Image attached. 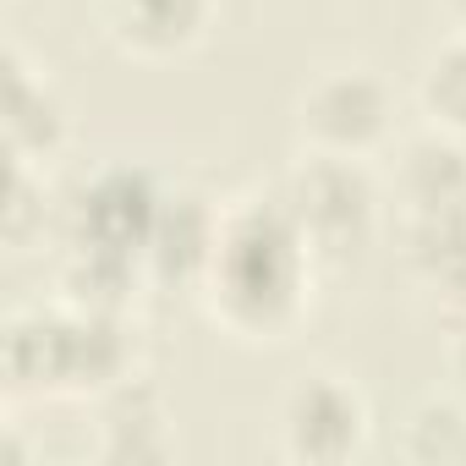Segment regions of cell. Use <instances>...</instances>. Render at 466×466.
Listing matches in <instances>:
<instances>
[{
    "instance_id": "1",
    "label": "cell",
    "mask_w": 466,
    "mask_h": 466,
    "mask_svg": "<svg viewBox=\"0 0 466 466\" xmlns=\"http://www.w3.org/2000/svg\"><path fill=\"white\" fill-rule=\"evenodd\" d=\"M313 248L297 230L291 208L280 203V192L269 198H242L225 208L219 225V248L214 264L203 275V302L208 313L248 340H275L286 335L313 291Z\"/></svg>"
},
{
    "instance_id": "2",
    "label": "cell",
    "mask_w": 466,
    "mask_h": 466,
    "mask_svg": "<svg viewBox=\"0 0 466 466\" xmlns=\"http://www.w3.org/2000/svg\"><path fill=\"white\" fill-rule=\"evenodd\" d=\"M275 192L319 258H351L379 230V181L357 154L308 148Z\"/></svg>"
},
{
    "instance_id": "3",
    "label": "cell",
    "mask_w": 466,
    "mask_h": 466,
    "mask_svg": "<svg viewBox=\"0 0 466 466\" xmlns=\"http://www.w3.org/2000/svg\"><path fill=\"white\" fill-rule=\"evenodd\" d=\"M390 116H395L390 88L368 66H329V72H319L302 88V105H297V127H302L308 148L357 154V159H368L390 137Z\"/></svg>"
},
{
    "instance_id": "4",
    "label": "cell",
    "mask_w": 466,
    "mask_h": 466,
    "mask_svg": "<svg viewBox=\"0 0 466 466\" xmlns=\"http://www.w3.org/2000/svg\"><path fill=\"white\" fill-rule=\"evenodd\" d=\"M159 198L165 187L143 165H105L94 181H83L77 203L66 208V248H94L143 264Z\"/></svg>"
},
{
    "instance_id": "5",
    "label": "cell",
    "mask_w": 466,
    "mask_h": 466,
    "mask_svg": "<svg viewBox=\"0 0 466 466\" xmlns=\"http://www.w3.org/2000/svg\"><path fill=\"white\" fill-rule=\"evenodd\" d=\"M280 439L297 461H351L368 444V400L335 373H308L280 400Z\"/></svg>"
},
{
    "instance_id": "6",
    "label": "cell",
    "mask_w": 466,
    "mask_h": 466,
    "mask_svg": "<svg viewBox=\"0 0 466 466\" xmlns=\"http://www.w3.org/2000/svg\"><path fill=\"white\" fill-rule=\"evenodd\" d=\"M225 208L203 198L198 187H165L148 248H143V275L159 286H203L214 248H219Z\"/></svg>"
},
{
    "instance_id": "7",
    "label": "cell",
    "mask_w": 466,
    "mask_h": 466,
    "mask_svg": "<svg viewBox=\"0 0 466 466\" xmlns=\"http://www.w3.org/2000/svg\"><path fill=\"white\" fill-rule=\"evenodd\" d=\"M132 362H137V329L127 324V308L66 302V390L105 395L110 384L132 379Z\"/></svg>"
},
{
    "instance_id": "8",
    "label": "cell",
    "mask_w": 466,
    "mask_h": 466,
    "mask_svg": "<svg viewBox=\"0 0 466 466\" xmlns=\"http://www.w3.org/2000/svg\"><path fill=\"white\" fill-rule=\"evenodd\" d=\"M395 198L406 219L422 214H466V143L455 132H422L395 159Z\"/></svg>"
},
{
    "instance_id": "9",
    "label": "cell",
    "mask_w": 466,
    "mask_h": 466,
    "mask_svg": "<svg viewBox=\"0 0 466 466\" xmlns=\"http://www.w3.org/2000/svg\"><path fill=\"white\" fill-rule=\"evenodd\" d=\"M99 12H105V28L121 50L176 56L208 28L214 0H99Z\"/></svg>"
},
{
    "instance_id": "10",
    "label": "cell",
    "mask_w": 466,
    "mask_h": 466,
    "mask_svg": "<svg viewBox=\"0 0 466 466\" xmlns=\"http://www.w3.org/2000/svg\"><path fill=\"white\" fill-rule=\"evenodd\" d=\"M66 105L61 94L23 61L12 56L6 61V148L17 165H39L50 154H61L66 143Z\"/></svg>"
},
{
    "instance_id": "11",
    "label": "cell",
    "mask_w": 466,
    "mask_h": 466,
    "mask_svg": "<svg viewBox=\"0 0 466 466\" xmlns=\"http://www.w3.org/2000/svg\"><path fill=\"white\" fill-rule=\"evenodd\" d=\"M99 439H105V455L110 461H159L170 450L165 400H159V390L143 373H132V379H121V384L105 390Z\"/></svg>"
},
{
    "instance_id": "12",
    "label": "cell",
    "mask_w": 466,
    "mask_h": 466,
    "mask_svg": "<svg viewBox=\"0 0 466 466\" xmlns=\"http://www.w3.org/2000/svg\"><path fill=\"white\" fill-rule=\"evenodd\" d=\"M6 379L12 390H66V302L6 324Z\"/></svg>"
},
{
    "instance_id": "13",
    "label": "cell",
    "mask_w": 466,
    "mask_h": 466,
    "mask_svg": "<svg viewBox=\"0 0 466 466\" xmlns=\"http://www.w3.org/2000/svg\"><path fill=\"white\" fill-rule=\"evenodd\" d=\"M417 99H422V110L439 132H455L466 143V34H455L450 45H439L428 56Z\"/></svg>"
},
{
    "instance_id": "14",
    "label": "cell",
    "mask_w": 466,
    "mask_h": 466,
    "mask_svg": "<svg viewBox=\"0 0 466 466\" xmlns=\"http://www.w3.org/2000/svg\"><path fill=\"white\" fill-rule=\"evenodd\" d=\"M406 450L417 461H466V400H422L406 422Z\"/></svg>"
},
{
    "instance_id": "15",
    "label": "cell",
    "mask_w": 466,
    "mask_h": 466,
    "mask_svg": "<svg viewBox=\"0 0 466 466\" xmlns=\"http://www.w3.org/2000/svg\"><path fill=\"white\" fill-rule=\"evenodd\" d=\"M45 230V181L34 176V165L12 159V203H6V242L28 248Z\"/></svg>"
},
{
    "instance_id": "16",
    "label": "cell",
    "mask_w": 466,
    "mask_h": 466,
    "mask_svg": "<svg viewBox=\"0 0 466 466\" xmlns=\"http://www.w3.org/2000/svg\"><path fill=\"white\" fill-rule=\"evenodd\" d=\"M450 379H455V395L466 400V319H461V329L450 340Z\"/></svg>"
},
{
    "instance_id": "17",
    "label": "cell",
    "mask_w": 466,
    "mask_h": 466,
    "mask_svg": "<svg viewBox=\"0 0 466 466\" xmlns=\"http://www.w3.org/2000/svg\"><path fill=\"white\" fill-rule=\"evenodd\" d=\"M444 12H450V17H455L461 28H466V0H444Z\"/></svg>"
}]
</instances>
